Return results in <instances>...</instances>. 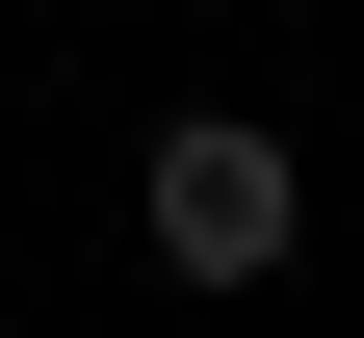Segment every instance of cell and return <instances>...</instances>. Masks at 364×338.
<instances>
[{"label": "cell", "instance_id": "cell-1", "mask_svg": "<svg viewBox=\"0 0 364 338\" xmlns=\"http://www.w3.org/2000/svg\"><path fill=\"white\" fill-rule=\"evenodd\" d=\"M130 234H156L182 286H260V260H287V234H312V157H287V130H260V105H182L156 157H130Z\"/></svg>", "mask_w": 364, "mask_h": 338}]
</instances>
